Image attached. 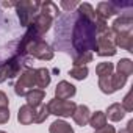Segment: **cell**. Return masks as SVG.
<instances>
[{"label": "cell", "mask_w": 133, "mask_h": 133, "mask_svg": "<svg viewBox=\"0 0 133 133\" xmlns=\"http://www.w3.org/2000/svg\"><path fill=\"white\" fill-rule=\"evenodd\" d=\"M71 44L74 49L72 56L80 53H92L97 44V30L94 21L77 14L71 31Z\"/></svg>", "instance_id": "cell-1"}, {"label": "cell", "mask_w": 133, "mask_h": 133, "mask_svg": "<svg viewBox=\"0 0 133 133\" xmlns=\"http://www.w3.org/2000/svg\"><path fill=\"white\" fill-rule=\"evenodd\" d=\"M17 53L21 55V58L25 55V53H30L31 56L38 58V59H44V61H49L53 58V50L52 47L42 41V39H31V41H27V39H21L19 42V47H17Z\"/></svg>", "instance_id": "cell-2"}, {"label": "cell", "mask_w": 133, "mask_h": 133, "mask_svg": "<svg viewBox=\"0 0 133 133\" xmlns=\"http://www.w3.org/2000/svg\"><path fill=\"white\" fill-rule=\"evenodd\" d=\"M14 6L17 8V16H19L21 24L24 27H30L39 13L41 3L39 2H21V3H14Z\"/></svg>", "instance_id": "cell-3"}, {"label": "cell", "mask_w": 133, "mask_h": 133, "mask_svg": "<svg viewBox=\"0 0 133 133\" xmlns=\"http://www.w3.org/2000/svg\"><path fill=\"white\" fill-rule=\"evenodd\" d=\"M116 45H114V33L111 28L107 31L100 33L97 36V44H96V53L99 56H113L116 55Z\"/></svg>", "instance_id": "cell-4"}, {"label": "cell", "mask_w": 133, "mask_h": 133, "mask_svg": "<svg viewBox=\"0 0 133 133\" xmlns=\"http://www.w3.org/2000/svg\"><path fill=\"white\" fill-rule=\"evenodd\" d=\"M31 89H36V69L27 68L14 85V92L17 96H27Z\"/></svg>", "instance_id": "cell-5"}, {"label": "cell", "mask_w": 133, "mask_h": 133, "mask_svg": "<svg viewBox=\"0 0 133 133\" xmlns=\"http://www.w3.org/2000/svg\"><path fill=\"white\" fill-rule=\"evenodd\" d=\"M77 108V103L72 100H59V99H52L47 103V110L50 114L58 116V117H71Z\"/></svg>", "instance_id": "cell-6"}, {"label": "cell", "mask_w": 133, "mask_h": 133, "mask_svg": "<svg viewBox=\"0 0 133 133\" xmlns=\"http://www.w3.org/2000/svg\"><path fill=\"white\" fill-rule=\"evenodd\" d=\"M127 83V77L121 75V74H111L110 77H103L99 78V88L103 94H113L117 89H122Z\"/></svg>", "instance_id": "cell-7"}, {"label": "cell", "mask_w": 133, "mask_h": 133, "mask_svg": "<svg viewBox=\"0 0 133 133\" xmlns=\"http://www.w3.org/2000/svg\"><path fill=\"white\" fill-rule=\"evenodd\" d=\"M21 64L22 63H21V58L19 56H13L8 61H5V63L0 64V83H3L8 78L16 77L19 74V71H21Z\"/></svg>", "instance_id": "cell-8"}, {"label": "cell", "mask_w": 133, "mask_h": 133, "mask_svg": "<svg viewBox=\"0 0 133 133\" xmlns=\"http://www.w3.org/2000/svg\"><path fill=\"white\" fill-rule=\"evenodd\" d=\"M52 22H53V17L47 16V14H42V13H38V16L35 17L33 24L30 25L39 36H42L44 33H47L52 27Z\"/></svg>", "instance_id": "cell-9"}, {"label": "cell", "mask_w": 133, "mask_h": 133, "mask_svg": "<svg viewBox=\"0 0 133 133\" xmlns=\"http://www.w3.org/2000/svg\"><path fill=\"white\" fill-rule=\"evenodd\" d=\"M131 28H133V17H131V14H121V17H117L113 22V25H111V31L114 35H117V33H128V31H131Z\"/></svg>", "instance_id": "cell-10"}, {"label": "cell", "mask_w": 133, "mask_h": 133, "mask_svg": "<svg viewBox=\"0 0 133 133\" xmlns=\"http://www.w3.org/2000/svg\"><path fill=\"white\" fill-rule=\"evenodd\" d=\"M75 92H77V89H75V86H74L72 83L63 80V82H59V83L56 85V88H55V99L69 100L71 97L75 96Z\"/></svg>", "instance_id": "cell-11"}, {"label": "cell", "mask_w": 133, "mask_h": 133, "mask_svg": "<svg viewBox=\"0 0 133 133\" xmlns=\"http://www.w3.org/2000/svg\"><path fill=\"white\" fill-rule=\"evenodd\" d=\"M117 14V5L116 3H111V2H100L96 8V17L99 19H110L111 16Z\"/></svg>", "instance_id": "cell-12"}, {"label": "cell", "mask_w": 133, "mask_h": 133, "mask_svg": "<svg viewBox=\"0 0 133 133\" xmlns=\"http://www.w3.org/2000/svg\"><path fill=\"white\" fill-rule=\"evenodd\" d=\"M35 117H36V108H33V107H30V105H24V107L19 108L17 121H19L22 125L35 124Z\"/></svg>", "instance_id": "cell-13"}, {"label": "cell", "mask_w": 133, "mask_h": 133, "mask_svg": "<svg viewBox=\"0 0 133 133\" xmlns=\"http://www.w3.org/2000/svg\"><path fill=\"white\" fill-rule=\"evenodd\" d=\"M89 116H91V111H89V108L86 105H77V108H75V111L72 114V119H74V122L77 125L83 127V125H86L89 122Z\"/></svg>", "instance_id": "cell-14"}, {"label": "cell", "mask_w": 133, "mask_h": 133, "mask_svg": "<svg viewBox=\"0 0 133 133\" xmlns=\"http://www.w3.org/2000/svg\"><path fill=\"white\" fill-rule=\"evenodd\" d=\"M114 45L131 52V49H133V33L128 31V33H117V35H114Z\"/></svg>", "instance_id": "cell-15"}, {"label": "cell", "mask_w": 133, "mask_h": 133, "mask_svg": "<svg viewBox=\"0 0 133 133\" xmlns=\"http://www.w3.org/2000/svg\"><path fill=\"white\" fill-rule=\"evenodd\" d=\"M105 116H107V119H110V121H113V122H119V121L124 119L125 111H124V108H122L121 103H111V105L107 108Z\"/></svg>", "instance_id": "cell-16"}, {"label": "cell", "mask_w": 133, "mask_h": 133, "mask_svg": "<svg viewBox=\"0 0 133 133\" xmlns=\"http://www.w3.org/2000/svg\"><path fill=\"white\" fill-rule=\"evenodd\" d=\"M27 105L33 107V108H38L42 105V100L45 97V92L42 89H31L30 92H27Z\"/></svg>", "instance_id": "cell-17"}, {"label": "cell", "mask_w": 133, "mask_h": 133, "mask_svg": "<svg viewBox=\"0 0 133 133\" xmlns=\"http://www.w3.org/2000/svg\"><path fill=\"white\" fill-rule=\"evenodd\" d=\"M49 85H50V72L45 68L36 69V88L44 91V88H47Z\"/></svg>", "instance_id": "cell-18"}, {"label": "cell", "mask_w": 133, "mask_h": 133, "mask_svg": "<svg viewBox=\"0 0 133 133\" xmlns=\"http://www.w3.org/2000/svg\"><path fill=\"white\" fill-rule=\"evenodd\" d=\"M94 130H100L107 125V116L103 111H96V113H91L89 116V122H88Z\"/></svg>", "instance_id": "cell-19"}, {"label": "cell", "mask_w": 133, "mask_h": 133, "mask_svg": "<svg viewBox=\"0 0 133 133\" xmlns=\"http://www.w3.org/2000/svg\"><path fill=\"white\" fill-rule=\"evenodd\" d=\"M116 71H117V74H121V75H124V77L128 78L133 74V61L128 59V58H122L116 64Z\"/></svg>", "instance_id": "cell-20"}, {"label": "cell", "mask_w": 133, "mask_h": 133, "mask_svg": "<svg viewBox=\"0 0 133 133\" xmlns=\"http://www.w3.org/2000/svg\"><path fill=\"white\" fill-rule=\"evenodd\" d=\"M49 131H50V133H74V128L71 127V124H68L66 121L56 119L55 122L50 124Z\"/></svg>", "instance_id": "cell-21"}, {"label": "cell", "mask_w": 133, "mask_h": 133, "mask_svg": "<svg viewBox=\"0 0 133 133\" xmlns=\"http://www.w3.org/2000/svg\"><path fill=\"white\" fill-rule=\"evenodd\" d=\"M77 14H80L82 17H86L89 21H94L96 19V10L89 3H80L77 6Z\"/></svg>", "instance_id": "cell-22"}, {"label": "cell", "mask_w": 133, "mask_h": 133, "mask_svg": "<svg viewBox=\"0 0 133 133\" xmlns=\"http://www.w3.org/2000/svg\"><path fill=\"white\" fill-rule=\"evenodd\" d=\"M114 71V66L113 63H99L97 68H96V74L99 75V78H103V77H110Z\"/></svg>", "instance_id": "cell-23"}, {"label": "cell", "mask_w": 133, "mask_h": 133, "mask_svg": "<svg viewBox=\"0 0 133 133\" xmlns=\"http://www.w3.org/2000/svg\"><path fill=\"white\" fill-rule=\"evenodd\" d=\"M88 74H89V71H88L86 66H74L69 71V75L75 80H85L88 77Z\"/></svg>", "instance_id": "cell-24"}, {"label": "cell", "mask_w": 133, "mask_h": 133, "mask_svg": "<svg viewBox=\"0 0 133 133\" xmlns=\"http://www.w3.org/2000/svg\"><path fill=\"white\" fill-rule=\"evenodd\" d=\"M39 13H42V14H47V16H50V17H55V16H58V6L53 3V2H45V3H41V11Z\"/></svg>", "instance_id": "cell-25"}, {"label": "cell", "mask_w": 133, "mask_h": 133, "mask_svg": "<svg viewBox=\"0 0 133 133\" xmlns=\"http://www.w3.org/2000/svg\"><path fill=\"white\" fill-rule=\"evenodd\" d=\"M74 66H86V63L92 61V53H80V55H74Z\"/></svg>", "instance_id": "cell-26"}, {"label": "cell", "mask_w": 133, "mask_h": 133, "mask_svg": "<svg viewBox=\"0 0 133 133\" xmlns=\"http://www.w3.org/2000/svg\"><path fill=\"white\" fill-rule=\"evenodd\" d=\"M49 110H47V105H41L36 108V117H35V124H42L47 117H49Z\"/></svg>", "instance_id": "cell-27"}, {"label": "cell", "mask_w": 133, "mask_h": 133, "mask_svg": "<svg viewBox=\"0 0 133 133\" xmlns=\"http://www.w3.org/2000/svg\"><path fill=\"white\" fill-rule=\"evenodd\" d=\"M131 96H133V92H131V91H128V92L125 94V97H124L122 103H121L125 113H130V111H133V100H131Z\"/></svg>", "instance_id": "cell-28"}, {"label": "cell", "mask_w": 133, "mask_h": 133, "mask_svg": "<svg viewBox=\"0 0 133 133\" xmlns=\"http://www.w3.org/2000/svg\"><path fill=\"white\" fill-rule=\"evenodd\" d=\"M78 5H80L78 2H61V3H59V6H61V8H64L68 13H71V11H72L74 8H77Z\"/></svg>", "instance_id": "cell-29"}, {"label": "cell", "mask_w": 133, "mask_h": 133, "mask_svg": "<svg viewBox=\"0 0 133 133\" xmlns=\"http://www.w3.org/2000/svg\"><path fill=\"white\" fill-rule=\"evenodd\" d=\"M10 121V110L8 108H0V124H5Z\"/></svg>", "instance_id": "cell-30"}, {"label": "cell", "mask_w": 133, "mask_h": 133, "mask_svg": "<svg viewBox=\"0 0 133 133\" xmlns=\"http://www.w3.org/2000/svg\"><path fill=\"white\" fill-rule=\"evenodd\" d=\"M8 103H10L8 96L3 91H0V108H8Z\"/></svg>", "instance_id": "cell-31"}, {"label": "cell", "mask_w": 133, "mask_h": 133, "mask_svg": "<svg viewBox=\"0 0 133 133\" xmlns=\"http://www.w3.org/2000/svg\"><path fill=\"white\" fill-rule=\"evenodd\" d=\"M96 133H116V130H114V127L113 125H105L103 128H100V130H96Z\"/></svg>", "instance_id": "cell-32"}, {"label": "cell", "mask_w": 133, "mask_h": 133, "mask_svg": "<svg viewBox=\"0 0 133 133\" xmlns=\"http://www.w3.org/2000/svg\"><path fill=\"white\" fill-rule=\"evenodd\" d=\"M128 133H133V119H130L128 122H127V128H125Z\"/></svg>", "instance_id": "cell-33"}, {"label": "cell", "mask_w": 133, "mask_h": 133, "mask_svg": "<svg viewBox=\"0 0 133 133\" xmlns=\"http://www.w3.org/2000/svg\"><path fill=\"white\" fill-rule=\"evenodd\" d=\"M117 133H128V131H127V130H119Z\"/></svg>", "instance_id": "cell-34"}, {"label": "cell", "mask_w": 133, "mask_h": 133, "mask_svg": "<svg viewBox=\"0 0 133 133\" xmlns=\"http://www.w3.org/2000/svg\"><path fill=\"white\" fill-rule=\"evenodd\" d=\"M0 133H6V131H3V130H0Z\"/></svg>", "instance_id": "cell-35"}]
</instances>
